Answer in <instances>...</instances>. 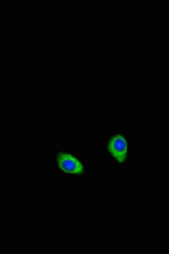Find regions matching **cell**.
<instances>
[{
	"mask_svg": "<svg viewBox=\"0 0 169 254\" xmlns=\"http://www.w3.org/2000/svg\"><path fill=\"white\" fill-rule=\"evenodd\" d=\"M107 148L109 153L119 163L125 162L127 156L128 145L125 138L121 135L112 136L108 143Z\"/></svg>",
	"mask_w": 169,
	"mask_h": 254,
	"instance_id": "6da1fadb",
	"label": "cell"
},
{
	"mask_svg": "<svg viewBox=\"0 0 169 254\" xmlns=\"http://www.w3.org/2000/svg\"><path fill=\"white\" fill-rule=\"evenodd\" d=\"M57 160L60 169L66 173L81 175L84 172L82 164L70 154L61 153L58 155Z\"/></svg>",
	"mask_w": 169,
	"mask_h": 254,
	"instance_id": "7a4b0ae2",
	"label": "cell"
}]
</instances>
